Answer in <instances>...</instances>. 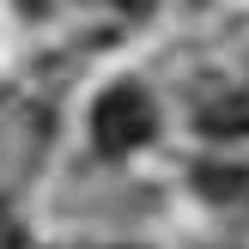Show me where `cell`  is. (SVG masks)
<instances>
[{"label":"cell","mask_w":249,"mask_h":249,"mask_svg":"<svg viewBox=\"0 0 249 249\" xmlns=\"http://www.w3.org/2000/svg\"><path fill=\"white\" fill-rule=\"evenodd\" d=\"M152 128H158V116H152V97H146L140 85H109V91L97 97V109H91V140H97V152H109V158L140 152V146L152 140Z\"/></svg>","instance_id":"cell-1"},{"label":"cell","mask_w":249,"mask_h":249,"mask_svg":"<svg viewBox=\"0 0 249 249\" xmlns=\"http://www.w3.org/2000/svg\"><path fill=\"white\" fill-rule=\"evenodd\" d=\"M201 134H213V140H243L249 134V91H231V97H213V104H201Z\"/></svg>","instance_id":"cell-2"}]
</instances>
